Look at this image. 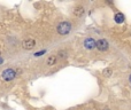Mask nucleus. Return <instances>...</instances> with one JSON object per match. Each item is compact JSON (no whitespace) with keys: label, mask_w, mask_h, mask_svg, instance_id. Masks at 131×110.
<instances>
[{"label":"nucleus","mask_w":131,"mask_h":110,"mask_svg":"<svg viewBox=\"0 0 131 110\" xmlns=\"http://www.w3.org/2000/svg\"><path fill=\"white\" fill-rule=\"evenodd\" d=\"M70 30H71V25H70L68 22H62V23H60V24L58 25V32H59L60 34L69 33Z\"/></svg>","instance_id":"f257e3e1"},{"label":"nucleus","mask_w":131,"mask_h":110,"mask_svg":"<svg viewBox=\"0 0 131 110\" xmlns=\"http://www.w3.org/2000/svg\"><path fill=\"white\" fill-rule=\"evenodd\" d=\"M16 76V72L14 71L13 69H6L4 72H2V78L5 79V80H13L14 78H15Z\"/></svg>","instance_id":"f03ea898"},{"label":"nucleus","mask_w":131,"mask_h":110,"mask_svg":"<svg viewBox=\"0 0 131 110\" xmlns=\"http://www.w3.org/2000/svg\"><path fill=\"white\" fill-rule=\"evenodd\" d=\"M97 48L99 51H102V52L107 51L108 50V43H107V40H105V39H100V40L97 43Z\"/></svg>","instance_id":"7ed1b4c3"},{"label":"nucleus","mask_w":131,"mask_h":110,"mask_svg":"<svg viewBox=\"0 0 131 110\" xmlns=\"http://www.w3.org/2000/svg\"><path fill=\"white\" fill-rule=\"evenodd\" d=\"M84 46H85V48H88V50H92V48L97 47V43H95L92 38H88L84 41Z\"/></svg>","instance_id":"20e7f679"},{"label":"nucleus","mask_w":131,"mask_h":110,"mask_svg":"<svg viewBox=\"0 0 131 110\" xmlns=\"http://www.w3.org/2000/svg\"><path fill=\"white\" fill-rule=\"evenodd\" d=\"M23 48H25V50H31V48L35 47V40L34 39H28V40L23 41Z\"/></svg>","instance_id":"39448f33"},{"label":"nucleus","mask_w":131,"mask_h":110,"mask_svg":"<svg viewBox=\"0 0 131 110\" xmlns=\"http://www.w3.org/2000/svg\"><path fill=\"white\" fill-rule=\"evenodd\" d=\"M115 21L117 23H122L123 21H124V16H123V14H121V13L116 14L115 15Z\"/></svg>","instance_id":"423d86ee"},{"label":"nucleus","mask_w":131,"mask_h":110,"mask_svg":"<svg viewBox=\"0 0 131 110\" xmlns=\"http://www.w3.org/2000/svg\"><path fill=\"white\" fill-rule=\"evenodd\" d=\"M83 13H84L83 7H76V9H75V15H76V16H81Z\"/></svg>","instance_id":"0eeeda50"},{"label":"nucleus","mask_w":131,"mask_h":110,"mask_svg":"<svg viewBox=\"0 0 131 110\" xmlns=\"http://www.w3.org/2000/svg\"><path fill=\"white\" fill-rule=\"evenodd\" d=\"M55 61H57V57H55V56H50L48 60H47V64L48 65H53L55 63Z\"/></svg>","instance_id":"6e6552de"},{"label":"nucleus","mask_w":131,"mask_h":110,"mask_svg":"<svg viewBox=\"0 0 131 110\" xmlns=\"http://www.w3.org/2000/svg\"><path fill=\"white\" fill-rule=\"evenodd\" d=\"M44 53H45V51H40V52L36 53V54H35V56H40L41 54H44Z\"/></svg>","instance_id":"1a4fd4ad"},{"label":"nucleus","mask_w":131,"mask_h":110,"mask_svg":"<svg viewBox=\"0 0 131 110\" xmlns=\"http://www.w3.org/2000/svg\"><path fill=\"white\" fill-rule=\"evenodd\" d=\"M105 75H106V76H109V75H111V70H105Z\"/></svg>","instance_id":"9d476101"},{"label":"nucleus","mask_w":131,"mask_h":110,"mask_svg":"<svg viewBox=\"0 0 131 110\" xmlns=\"http://www.w3.org/2000/svg\"><path fill=\"white\" fill-rule=\"evenodd\" d=\"M2 62V60H1V58H0V63H1Z\"/></svg>","instance_id":"9b49d317"},{"label":"nucleus","mask_w":131,"mask_h":110,"mask_svg":"<svg viewBox=\"0 0 131 110\" xmlns=\"http://www.w3.org/2000/svg\"><path fill=\"white\" fill-rule=\"evenodd\" d=\"M129 80H130V81H131V76H130V78H129Z\"/></svg>","instance_id":"f8f14e48"},{"label":"nucleus","mask_w":131,"mask_h":110,"mask_svg":"<svg viewBox=\"0 0 131 110\" xmlns=\"http://www.w3.org/2000/svg\"><path fill=\"white\" fill-rule=\"evenodd\" d=\"M105 110H108V109H105Z\"/></svg>","instance_id":"ddd939ff"}]
</instances>
